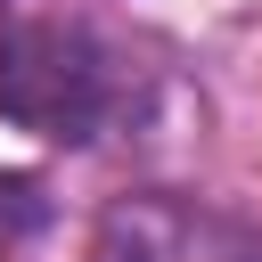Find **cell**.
<instances>
[{
    "label": "cell",
    "mask_w": 262,
    "mask_h": 262,
    "mask_svg": "<svg viewBox=\"0 0 262 262\" xmlns=\"http://www.w3.org/2000/svg\"><path fill=\"white\" fill-rule=\"evenodd\" d=\"M131 74L82 16H16L0 33V115L41 139H98Z\"/></svg>",
    "instance_id": "1"
},
{
    "label": "cell",
    "mask_w": 262,
    "mask_h": 262,
    "mask_svg": "<svg viewBox=\"0 0 262 262\" xmlns=\"http://www.w3.org/2000/svg\"><path fill=\"white\" fill-rule=\"evenodd\" d=\"M98 262H262V229L188 196H131L98 221Z\"/></svg>",
    "instance_id": "2"
}]
</instances>
